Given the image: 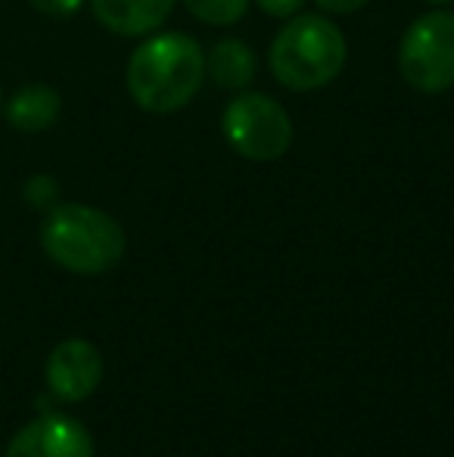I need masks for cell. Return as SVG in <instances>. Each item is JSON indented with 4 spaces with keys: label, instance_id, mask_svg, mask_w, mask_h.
<instances>
[{
    "label": "cell",
    "instance_id": "obj_1",
    "mask_svg": "<svg viewBox=\"0 0 454 457\" xmlns=\"http://www.w3.org/2000/svg\"><path fill=\"white\" fill-rule=\"evenodd\" d=\"M206 81V50L181 31H162L140 44L125 69L131 100L144 112L169 115L184 109Z\"/></svg>",
    "mask_w": 454,
    "mask_h": 457
},
{
    "label": "cell",
    "instance_id": "obj_2",
    "mask_svg": "<svg viewBox=\"0 0 454 457\" xmlns=\"http://www.w3.org/2000/svg\"><path fill=\"white\" fill-rule=\"evenodd\" d=\"M345 54L349 47H345L343 31L327 16L296 12L274 35L271 50H268V66L286 91L309 94L340 79Z\"/></svg>",
    "mask_w": 454,
    "mask_h": 457
},
{
    "label": "cell",
    "instance_id": "obj_3",
    "mask_svg": "<svg viewBox=\"0 0 454 457\" xmlns=\"http://www.w3.org/2000/svg\"><path fill=\"white\" fill-rule=\"evenodd\" d=\"M125 230L103 209L56 203L41 224V249L72 274H103L125 255Z\"/></svg>",
    "mask_w": 454,
    "mask_h": 457
},
{
    "label": "cell",
    "instance_id": "obj_4",
    "mask_svg": "<svg viewBox=\"0 0 454 457\" xmlns=\"http://www.w3.org/2000/svg\"><path fill=\"white\" fill-rule=\"evenodd\" d=\"M399 72L417 94L454 87V12L430 10L408 25L399 44Z\"/></svg>",
    "mask_w": 454,
    "mask_h": 457
},
{
    "label": "cell",
    "instance_id": "obj_5",
    "mask_svg": "<svg viewBox=\"0 0 454 457\" xmlns=\"http://www.w3.org/2000/svg\"><path fill=\"white\" fill-rule=\"evenodd\" d=\"M221 131L230 150L249 162H274L293 144L290 112L274 96L240 91L221 115Z\"/></svg>",
    "mask_w": 454,
    "mask_h": 457
},
{
    "label": "cell",
    "instance_id": "obj_6",
    "mask_svg": "<svg viewBox=\"0 0 454 457\" xmlns=\"http://www.w3.org/2000/svg\"><path fill=\"white\" fill-rule=\"evenodd\" d=\"M47 386L60 402H85L103 379V355L87 339H62L44 367Z\"/></svg>",
    "mask_w": 454,
    "mask_h": 457
},
{
    "label": "cell",
    "instance_id": "obj_7",
    "mask_svg": "<svg viewBox=\"0 0 454 457\" xmlns=\"http://www.w3.org/2000/svg\"><path fill=\"white\" fill-rule=\"evenodd\" d=\"M4 457H94V442L72 417L44 414L12 436Z\"/></svg>",
    "mask_w": 454,
    "mask_h": 457
},
{
    "label": "cell",
    "instance_id": "obj_8",
    "mask_svg": "<svg viewBox=\"0 0 454 457\" xmlns=\"http://www.w3.org/2000/svg\"><path fill=\"white\" fill-rule=\"evenodd\" d=\"M177 0H91V10L106 31L121 37H144L162 29Z\"/></svg>",
    "mask_w": 454,
    "mask_h": 457
},
{
    "label": "cell",
    "instance_id": "obj_9",
    "mask_svg": "<svg viewBox=\"0 0 454 457\" xmlns=\"http://www.w3.org/2000/svg\"><path fill=\"white\" fill-rule=\"evenodd\" d=\"M206 72L225 91H246L255 81L259 60H255V50L246 41H240V37H221L206 54Z\"/></svg>",
    "mask_w": 454,
    "mask_h": 457
},
{
    "label": "cell",
    "instance_id": "obj_10",
    "mask_svg": "<svg viewBox=\"0 0 454 457\" xmlns=\"http://www.w3.org/2000/svg\"><path fill=\"white\" fill-rule=\"evenodd\" d=\"M60 112H62V100L50 85H25L22 91H16L12 100L6 103V121L16 131L25 134H41L47 128H54Z\"/></svg>",
    "mask_w": 454,
    "mask_h": 457
},
{
    "label": "cell",
    "instance_id": "obj_11",
    "mask_svg": "<svg viewBox=\"0 0 454 457\" xmlns=\"http://www.w3.org/2000/svg\"><path fill=\"white\" fill-rule=\"evenodd\" d=\"M252 0H184L190 12L206 25H234L249 12Z\"/></svg>",
    "mask_w": 454,
    "mask_h": 457
},
{
    "label": "cell",
    "instance_id": "obj_12",
    "mask_svg": "<svg viewBox=\"0 0 454 457\" xmlns=\"http://www.w3.org/2000/svg\"><path fill=\"white\" fill-rule=\"evenodd\" d=\"M56 196H60V184L50 175H35L29 184H25V199L37 209H54Z\"/></svg>",
    "mask_w": 454,
    "mask_h": 457
},
{
    "label": "cell",
    "instance_id": "obj_13",
    "mask_svg": "<svg viewBox=\"0 0 454 457\" xmlns=\"http://www.w3.org/2000/svg\"><path fill=\"white\" fill-rule=\"evenodd\" d=\"M255 4H259L261 12L274 19H293L296 12H302L305 0H255Z\"/></svg>",
    "mask_w": 454,
    "mask_h": 457
},
{
    "label": "cell",
    "instance_id": "obj_14",
    "mask_svg": "<svg viewBox=\"0 0 454 457\" xmlns=\"http://www.w3.org/2000/svg\"><path fill=\"white\" fill-rule=\"evenodd\" d=\"M85 0H31L37 12H47V16H72L81 10Z\"/></svg>",
    "mask_w": 454,
    "mask_h": 457
},
{
    "label": "cell",
    "instance_id": "obj_15",
    "mask_svg": "<svg viewBox=\"0 0 454 457\" xmlns=\"http://www.w3.org/2000/svg\"><path fill=\"white\" fill-rule=\"evenodd\" d=\"M324 12H334V16H349V12H358L361 6H367L370 0H315Z\"/></svg>",
    "mask_w": 454,
    "mask_h": 457
},
{
    "label": "cell",
    "instance_id": "obj_16",
    "mask_svg": "<svg viewBox=\"0 0 454 457\" xmlns=\"http://www.w3.org/2000/svg\"><path fill=\"white\" fill-rule=\"evenodd\" d=\"M424 4H433V6H445V4H454V0H424Z\"/></svg>",
    "mask_w": 454,
    "mask_h": 457
},
{
    "label": "cell",
    "instance_id": "obj_17",
    "mask_svg": "<svg viewBox=\"0 0 454 457\" xmlns=\"http://www.w3.org/2000/svg\"><path fill=\"white\" fill-rule=\"evenodd\" d=\"M0 109H4V94H0Z\"/></svg>",
    "mask_w": 454,
    "mask_h": 457
}]
</instances>
